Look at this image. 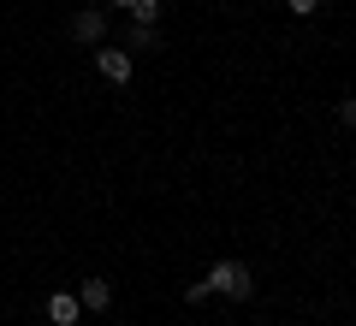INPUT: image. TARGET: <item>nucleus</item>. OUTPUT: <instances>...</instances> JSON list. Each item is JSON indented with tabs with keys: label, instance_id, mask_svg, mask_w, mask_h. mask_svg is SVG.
I'll use <instances>...</instances> for the list:
<instances>
[{
	"label": "nucleus",
	"instance_id": "nucleus-1",
	"mask_svg": "<svg viewBox=\"0 0 356 326\" xmlns=\"http://www.w3.org/2000/svg\"><path fill=\"white\" fill-rule=\"evenodd\" d=\"M208 291L226 297V302H250L255 297V279H250L243 261H214V267H208Z\"/></svg>",
	"mask_w": 356,
	"mask_h": 326
},
{
	"label": "nucleus",
	"instance_id": "nucleus-4",
	"mask_svg": "<svg viewBox=\"0 0 356 326\" xmlns=\"http://www.w3.org/2000/svg\"><path fill=\"white\" fill-rule=\"evenodd\" d=\"M77 302H83V314H102L107 302H113V285H107V279H83V291H77Z\"/></svg>",
	"mask_w": 356,
	"mask_h": 326
},
{
	"label": "nucleus",
	"instance_id": "nucleus-5",
	"mask_svg": "<svg viewBox=\"0 0 356 326\" xmlns=\"http://www.w3.org/2000/svg\"><path fill=\"white\" fill-rule=\"evenodd\" d=\"M72 36H77V42H102V36H107V18L89 6V13H77V18H72Z\"/></svg>",
	"mask_w": 356,
	"mask_h": 326
},
{
	"label": "nucleus",
	"instance_id": "nucleus-10",
	"mask_svg": "<svg viewBox=\"0 0 356 326\" xmlns=\"http://www.w3.org/2000/svg\"><path fill=\"white\" fill-rule=\"evenodd\" d=\"M107 6H131V0H107Z\"/></svg>",
	"mask_w": 356,
	"mask_h": 326
},
{
	"label": "nucleus",
	"instance_id": "nucleus-8",
	"mask_svg": "<svg viewBox=\"0 0 356 326\" xmlns=\"http://www.w3.org/2000/svg\"><path fill=\"white\" fill-rule=\"evenodd\" d=\"M339 125H350V131H356V95H344V101H339Z\"/></svg>",
	"mask_w": 356,
	"mask_h": 326
},
{
	"label": "nucleus",
	"instance_id": "nucleus-9",
	"mask_svg": "<svg viewBox=\"0 0 356 326\" xmlns=\"http://www.w3.org/2000/svg\"><path fill=\"white\" fill-rule=\"evenodd\" d=\"M285 6H291L297 18H309V13H315V6H321V0H285Z\"/></svg>",
	"mask_w": 356,
	"mask_h": 326
},
{
	"label": "nucleus",
	"instance_id": "nucleus-3",
	"mask_svg": "<svg viewBox=\"0 0 356 326\" xmlns=\"http://www.w3.org/2000/svg\"><path fill=\"white\" fill-rule=\"evenodd\" d=\"M77 314H83V302H77L72 291H54L48 297V320L54 326H77Z\"/></svg>",
	"mask_w": 356,
	"mask_h": 326
},
{
	"label": "nucleus",
	"instance_id": "nucleus-7",
	"mask_svg": "<svg viewBox=\"0 0 356 326\" xmlns=\"http://www.w3.org/2000/svg\"><path fill=\"white\" fill-rule=\"evenodd\" d=\"M125 42H131V48H154V24H131Z\"/></svg>",
	"mask_w": 356,
	"mask_h": 326
},
{
	"label": "nucleus",
	"instance_id": "nucleus-6",
	"mask_svg": "<svg viewBox=\"0 0 356 326\" xmlns=\"http://www.w3.org/2000/svg\"><path fill=\"white\" fill-rule=\"evenodd\" d=\"M131 24H161V0H131Z\"/></svg>",
	"mask_w": 356,
	"mask_h": 326
},
{
	"label": "nucleus",
	"instance_id": "nucleus-2",
	"mask_svg": "<svg viewBox=\"0 0 356 326\" xmlns=\"http://www.w3.org/2000/svg\"><path fill=\"white\" fill-rule=\"evenodd\" d=\"M95 72L107 83H131V54L125 48H95Z\"/></svg>",
	"mask_w": 356,
	"mask_h": 326
}]
</instances>
